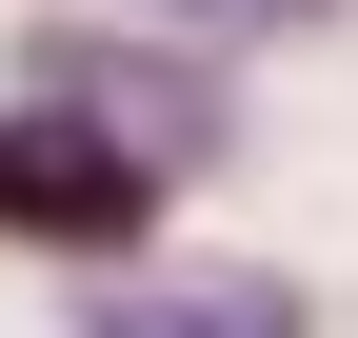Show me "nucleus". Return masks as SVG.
<instances>
[{
    "label": "nucleus",
    "instance_id": "f03ea898",
    "mask_svg": "<svg viewBox=\"0 0 358 338\" xmlns=\"http://www.w3.org/2000/svg\"><path fill=\"white\" fill-rule=\"evenodd\" d=\"M140 219H159V179L100 140V119L0 100V239H40V259H140Z\"/></svg>",
    "mask_w": 358,
    "mask_h": 338
},
{
    "label": "nucleus",
    "instance_id": "20e7f679",
    "mask_svg": "<svg viewBox=\"0 0 358 338\" xmlns=\"http://www.w3.org/2000/svg\"><path fill=\"white\" fill-rule=\"evenodd\" d=\"M140 20H179V40H299L319 0H140Z\"/></svg>",
    "mask_w": 358,
    "mask_h": 338
},
{
    "label": "nucleus",
    "instance_id": "7ed1b4c3",
    "mask_svg": "<svg viewBox=\"0 0 358 338\" xmlns=\"http://www.w3.org/2000/svg\"><path fill=\"white\" fill-rule=\"evenodd\" d=\"M80 338H299V299L239 259H140L120 299H80Z\"/></svg>",
    "mask_w": 358,
    "mask_h": 338
},
{
    "label": "nucleus",
    "instance_id": "f257e3e1",
    "mask_svg": "<svg viewBox=\"0 0 358 338\" xmlns=\"http://www.w3.org/2000/svg\"><path fill=\"white\" fill-rule=\"evenodd\" d=\"M20 100L100 119L140 179H199V159H239V80H219V60H159V40H100V20H40V40H20Z\"/></svg>",
    "mask_w": 358,
    "mask_h": 338
}]
</instances>
